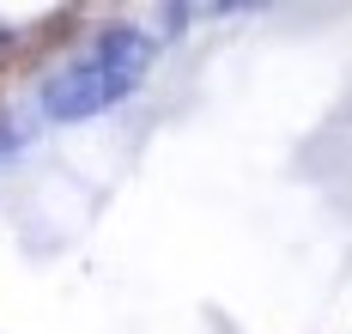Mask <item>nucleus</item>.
I'll use <instances>...</instances> for the list:
<instances>
[{
  "label": "nucleus",
  "instance_id": "7ed1b4c3",
  "mask_svg": "<svg viewBox=\"0 0 352 334\" xmlns=\"http://www.w3.org/2000/svg\"><path fill=\"white\" fill-rule=\"evenodd\" d=\"M19 146H25V128H19L12 115H0V158H12Z\"/></svg>",
  "mask_w": 352,
  "mask_h": 334
},
{
  "label": "nucleus",
  "instance_id": "f03ea898",
  "mask_svg": "<svg viewBox=\"0 0 352 334\" xmlns=\"http://www.w3.org/2000/svg\"><path fill=\"white\" fill-rule=\"evenodd\" d=\"M98 61H109V67H122V74H146V61H152V43L134 31V25H109L104 37H98Z\"/></svg>",
  "mask_w": 352,
  "mask_h": 334
},
{
  "label": "nucleus",
  "instance_id": "f257e3e1",
  "mask_svg": "<svg viewBox=\"0 0 352 334\" xmlns=\"http://www.w3.org/2000/svg\"><path fill=\"white\" fill-rule=\"evenodd\" d=\"M134 85H140L134 74H122V67H109L98 55H85V61H67V67H55V74L43 79L36 104H43V115H55V122H85V115L122 104Z\"/></svg>",
  "mask_w": 352,
  "mask_h": 334
}]
</instances>
